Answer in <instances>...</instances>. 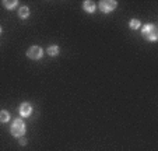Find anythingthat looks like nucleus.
Here are the masks:
<instances>
[{
	"mask_svg": "<svg viewBox=\"0 0 158 151\" xmlns=\"http://www.w3.org/2000/svg\"><path fill=\"white\" fill-rule=\"evenodd\" d=\"M60 52V48L57 46V45H51V46L46 49V53L49 55V56H57Z\"/></svg>",
	"mask_w": 158,
	"mask_h": 151,
	"instance_id": "9",
	"label": "nucleus"
},
{
	"mask_svg": "<svg viewBox=\"0 0 158 151\" xmlns=\"http://www.w3.org/2000/svg\"><path fill=\"white\" fill-rule=\"evenodd\" d=\"M95 9H97V4L94 3L93 0H85V2H83V10L85 13H94L95 11Z\"/></svg>",
	"mask_w": 158,
	"mask_h": 151,
	"instance_id": "6",
	"label": "nucleus"
},
{
	"mask_svg": "<svg viewBox=\"0 0 158 151\" xmlns=\"http://www.w3.org/2000/svg\"><path fill=\"white\" fill-rule=\"evenodd\" d=\"M2 32H3V30H2V27H0V35H2Z\"/></svg>",
	"mask_w": 158,
	"mask_h": 151,
	"instance_id": "13",
	"label": "nucleus"
},
{
	"mask_svg": "<svg viewBox=\"0 0 158 151\" xmlns=\"http://www.w3.org/2000/svg\"><path fill=\"white\" fill-rule=\"evenodd\" d=\"M27 56L30 57L31 60H39L44 56V49L38 45H34V46H30L27 50Z\"/></svg>",
	"mask_w": 158,
	"mask_h": 151,
	"instance_id": "3",
	"label": "nucleus"
},
{
	"mask_svg": "<svg viewBox=\"0 0 158 151\" xmlns=\"http://www.w3.org/2000/svg\"><path fill=\"white\" fill-rule=\"evenodd\" d=\"M18 113H20L21 118H28L32 113V105L30 102H23L18 108Z\"/></svg>",
	"mask_w": 158,
	"mask_h": 151,
	"instance_id": "5",
	"label": "nucleus"
},
{
	"mask_svg": "<svg viewBox=\"0 0 158 151\" xmlns=\"http://www.w3.org/2000/svg\"><path fill=\"white\" fill-rule=\"evenodd\" d=\"M141 35L148 42H155L158 39V30L154 24H146V25L141 28Z\"/></svg>",
	"mask_w": 158,
	"mask_h": 151,
	"instance_id": "2",
	"label": "nucleus"
},
{
	"mask_svg": "<svg viewBox=\"0 0 158 151\" xmlns=\"http://www.w3.org/2000/svg\"><path fill=\"white\" fill-rule=\"evenodd\" d=\"M140 27H141V23L137 18H131V20L129 21V28H131V30H139Z\"/></svg>",
	"mask_w": 158,
	"mask_h": 151,
	"instance_id": "10",
	"label": "nucleus"
},
{
	"mask_svg": "<svg viewBox=\"0 0 158 151\" xmlns=\"http://www.w3.org/2000/svg\"><path fill=\"white\" fill-rule=\"evenodd\" d=\"M2 4L4 6V9L6 10H14L15 7L18 6V2L17 0H3Z\"/></svg>",
	"mask_w": 158,
	"mask_h": 151,
	"instance_id": "7",
	"label": "nucleus"
},
{
	"mask_svg": "<svg viewBox=\"0 0 158 151\" xmlns=\"http://www.w3.org/2000/svg\"><path fill=\"white\" fill-rule=\"evenodd\" d=\"M18 17L23 18V20H27L30 17V9H28V6H21L18 9Z\"/></svg>",
	"mask_w": 158,
	"mask_h": 151,
	"instance_id": "8",
	"label": "nucleus"
},
{
	"mask_svg": "<svg viewBox=\"0 0 158 151\" xmlns=\"http://www.w3.org/2000/svg\"><path fill=\"white\" fill-rule=\"evenodd\" d=\"M10 132H11V134L14 137H18V139L23 137L25 134V132H27V126H25L24 120L21 118L14 119L11 123V128H10Z\"/></svg>",
	"mask_w": 158,
	"mask_h": 151,
	"instance_id": "1",
	"label": "nucleus"
},
{
	"mask_svg": "<svg viewBox=\"0 0 158 151\" xmlns=\"http://www.w3.org/2000/svg\"><path fill=\"white\" fill-rule=\"evenodd\" d=\"M116 7H118V2H115V0H102L101 3H99V9L105 14L114 11Z\"/></svg>",
	"mask_w": 158,
	"mask_h": 151,
	"instance_id": "4",
	"label": "nucleus"
},
{
	"mask_svg": "<svg viewBox=\"0 0 158 151\" xmlns=\"http://www.w3.org/2000/svg\"><path fill=\"white\" fill-rule=\"evenodd\" d=\"M10 120V113H9V111H0V122L2 123H6V122H9Z\"/></svg>",
	"mask_w": 158,
	"mask_h": 151,
	"instance_id": "11",
	"label": "nucleus"
},
{
	"mask_svg": "<svg viewBox=\"0 0 158 151\" xmlns=\"http://www.w3.org/2000/svg\"><path fill=\"white\" fill-rule=\"evenodd\" d=\"M18 143H20V144L21 145H27V140H25V139H23V137H20V141H18Z\"/></svg>",
	"mask_w": 158,
	"mask_h": 151,
	"instance_id": "12",
	"label": "nucleus"
}]
</instances>
